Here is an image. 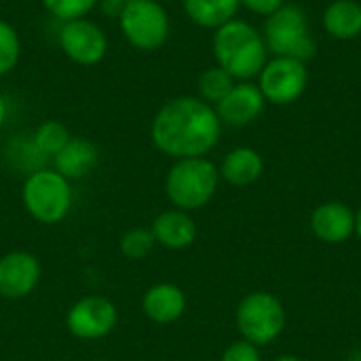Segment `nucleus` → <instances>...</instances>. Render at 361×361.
<instances>
[{
  "mask_svg": "<svg viewBox=\"0 0 361 361\" xmlns=\"http://www.w3.org/2000/svg\"><path fill=\"white\" fill-rule=\"evenodd\" d=\"M222 135V123L216 108L201 97H173L159 108L150 125V137L157 150L171 159L205 157L216 148Z\"/></svg>",
  "mask_w": 361,
  "mask_h": 361,
  "instance_id": "1",
  "label": "nucleus"
},
{
  "mask_svg": "<svg viewBox=\"0 0 361 361\" xmlns=\"http://www.w3.org/2000/svg\"><path fill=\"white\" fill-rule=\"evenodd\" d=\"M212 51L216 66L226 70L237 82L258 78L264 63L269 61L262 34L252 23L237 17L214 30Z\"/></svg>",
  "mask_w": 361,
  "mask_h": 361,
  "instance_id": "2",
  "label": "nucleus"
},
{
  "mask_svg": "<svg viewBox=\"0 0 361 361\" xmlns=\"http://www.w3.org/2000/svg\"><path fill=\"white\" fill-rule=\"evenodd\" d=\"M220 171L218 167L205 159H178L165 178V192L167 199L176 205V209L190 212L201 209L212 201L218 190Z\"/></svg>",
  "mask_w": 361,
  "mask_h": 361,
  "instance_id": "3",
  "label": "nucleus"
},
{
  "mask_svg": "<svg viewBox=\"0 0 361 361\" xmlns=\"http://www.w3.org/2000/svg\"><path fill=\"white\" fill-rule=\"evenodd\" d=\"M267 51L273 57H292L298 61H309L317 53V44L311 36L309 17L298 4H283L279 11L267 17L262 32Z\"/></svg>",
  "mask_w": 361,
  "mask_h": 361,
  "instance_id": "4",
  "label": "nucleus"
},
{
  "mask_svg": "<svg viewBox=\"0 0 361 361\" xmlns=\"http://www.w3.org/2000/svg\"><path fill=\"white\" fill-rule=\"evenodd\" d=\"M21 199L36 222L57 224L72 207V186L59 171L42 167L25 178Z\"/></svg>",
  "mask_w": 361,
  "mask_h": 361,
  "instance_id": "5",
  "label": "nucleus"
},
{
  "mask_svg": "<svg viewBox=\"0 0 361 361\" xmlns=\"http://www.w3.org/2000/svg\"><path fill=\"white\" fill-rule=\"evenodd\" d=\"M116 17L125 40L137 51H157L169 38V15L159 0H131Z\"/></svg>",
  "mask_w": 361,
  "mask_h": 361,
  "instance_id": "6",
  "label": "nucleus"
},
{
  "mask_svg": "<svg viewBox=\"0 0 361 361\" xmlns=\"http://www.w3.org/2000/svg\"><path fill=\"white\" fill-rule=\"evenodd\" d=\"M283 305L269 292H252L237 307V328L243 341L256 347L271 345L283 332Z\"/></svg>",
  "mask_w": 361,
  "mask_h": 361,
  "instance_id": "7",
  "label": "nucleus"
},
{
  "mask_svg": "<svg viewBox=\"0 0 361 361\" xmlns=\"http://www.w3.org/2000/svg\"><path fill=\"white\" fill-rule=\"evenodd\" d=\"M258 89L275 106H288L300 99L309 85V68L292 57H271L258 74Z\"/></svg>",
  "mask_w": 361,
  "mask_h": 361,
  "instance_id": "8",
  "label": "nucleus"
},
{
  "mask_svg": "<svg viewBox=\"0 0 361 361\" xmlns=\"http://www.w3.org/2000/svg\"><path fill=\"white\" fill-rule=\"evenodd\" d=\"M59 47L70 61L78 66H95L108 53V36L95 21L80 17L61 23Z\"/></svg>",
  "mask_w": 361,
  "mask_h": 361,
  "instance_id": "9",
  "label": "nucleus"
},
{
  "mask_svg": "<svg viewBox=\"0 0 361 361\" xmlns=\"http://www.w3.org/2000/svg\"><path fill=\"white\" fill-rule=\"evenodd\" d=\"M118 322V311L112 300L104 296H85L72 305L66 315L68 332L82 341H97L108 336Z\"/></svg>",
  "mask_w": 361,
  "mask_h": 361,
  "instance_id": "10",
  "label": "nucleus"
},
{
  "mask_svg": "<svg viewBox=\"0 0 361 361\" xmlns=\"http://www.w3.org/2000/svg\"><path fill=\"white\" fill-rule=\"evenodd\" d=\"M40 281V262L30 252H11L0 258V296L25 298Z\"/></svg>",
  "mask_w": 361,
  "mask_h": 361,
  "instance_id": "11",
  "label": "nucleus"
},
{
  "mask_svg": "<svg viewBox=\"0 0 361 361\" xmlns=\"http://www.w3.org/2000/svg\"><path fill=\"white\" fill-rule=\"evenodd\" d=\"M216 114L222 125L228 127H245L254 123L267 108V99L258 85L245 80V82H235V87L228 91V95L218 102Z\"/></svg>",
  "mask_w": 361,
  "mask_h": 361,
  "instance_id": "12",
  "label": "nucleus"
},
{
  "mask_svg": "<svg viewBox=\"0 0 361 361\" xmlns=\"http://www.w3.org/2000/svg\"><path fill=\"white\" fill-rule=\"evenodd\" d=\"M311 228L326 243H343L355 233V214L345 203L330 201L313 212Z\"/></svg>",
  "mask_w": 361,
  "mask_h": 361,
  "instance_id": "13",
  "label": "nucleus"
},
{
  "mask_svg": "<svg viewBox=\"0 0 361 361\" xmlns=\"http://www.w3.org/2000/svg\"><path fill=\"white\" fill-rule=\"evenodd\" d=\"M142 311L154 324H173L186 311V296L173 283H157L146 290L142 298Z\"/></svg>",
  "mask_w": 361,
  "mask_h": 361,
  "instance_id": "14",
  "label": "nucleus"
},
{
  "mask_svg": "<svg viewBox=\"0 0 361 361\" xmlns=\"http://www.w3.org/2000/svg\"><path fill=\"white\" fill-rule=\"evenodd\" d=\"M150 231L154 235V241L167 250H186L197 239L195 220L188 216V212L182 209H167L159 214Z\"/></svg>",
  "mask_w": 361,
  "mask_h": 361,
  "instance_id": "15",
  "label": "nucleus"
},
{
  "mask_svg": "<svg viewBox=\"0 0 361 361\" xmlns=\"http://www.w3.org/2000/svg\"><path fill=\"white\" fill-rule=\"evenodd\" d=\"M99 150L93 142L82 137H70L59 154L53 157L55 171H59L66 180H80L97 165Z\"/></svg>",
  "mask_w": 361,
  "mask_h": 361,
  "instance_id": "16",
  "label": "nucleus"
},
{
  "mask_svg": "<svg viewBox=\"0 0 361 361\" xmlns=\"http://www.w3.org/2000/svg\"><path fill=\"white\" fill-rule=\"evenodd\" d=\"M218 171H220V178L233 186H250L262 176L264 161L260 152H256L254 148L241 146V148L231 150L222 159V165Z\"/></svg>",
  "mask_w": 361,
  "mask_h": 361,
  "instance_id": "17",
  "label": "nucleus"
},
{
  "mask_svg": "<svg viewBox=\"0 0 361 361\" xmlns=\"http://www.w3.org/2000/svg\"><path fill=\"white\" fill-rule=\"evenodd\" d=\"M324 30L336 40H355L361 36V4L357 0H334L322 15Z\"/></svg>",
  "mask_w": 361,
  "mask_h": 361,
  "instance_id": "18",
  "label": "nucleus"
},
{
  "mask_svg": "<svg viewBox=\"0 0 361 361\" xmlns=\"http://www.w3.org/2000/svg\"><path fill=\"white\" fill-rule=\"evenodd\" d=\"M184 13L192 23L207 30H218L237 17L241 2L239 0H182Z\"/></svg>",
  "mask_w": 361,
  "mask_h": 361,
  "instance_id": "19",
  "label": "nucleus"
},
{
  "mask_svg": "<svg viewBox=\"0 0 361 361\" xmlns=\"http://www.w3.org/2000/svg\"><path fill=\"white\" fill-rule=\"evenodd\" d=\"M235 82L237 80L226 70H222L220 66H212L197 80V91H199L197 97H201L209 106H216L218 102H222L228 95V91L235 87Z\"/></svg>",
  "mask_w": 361,
  "mask_h": 361,
  "instance_id": "20",
  "label": "nucleus"
},
{
  "mask_svg": "<svg viewBox=\"0 0 361 361\" xmlns=\"http://www.w3.org/2000/svg\"><path fill=\"white\" fill-rule=\"evenodd\" d=\"M6 161L15 169L27 171V176H30L44 167L47 157L36 148L32 137H17V140H11V144L6 146Z\"/></svg>",
  "mask_w": 361,
  "mask_h": 361,
  "instance_id": "21",
  "label": "nucleus"
},
{
  "mask_svg": "<svg viewBox=\"0 0 361 361\" xmlns=\"http://www.w3.org/2000/svg\"><path fill=\"white\" fill-rule=\"evenodd\" d=\"M32 140L36 144V148L49 159H53L55 154H59L63 150V146L70 142V131L63 123L59 121H44L36 127V131L32 133Z\"/></svg>",
  "mask_w": 361,
  "mask_h": 361,
  "instance_id": "22",
  "label": "nucleus"
},
{
  "mask_svg": "<svg viewBox=\"0 0 361 361\" xmlns=\"http://www.w3.org/2000/svg\"><path fill=\"white\" fill-rule=\"evenodd\" d=\"M21 55V40L17 30L0 19V76H6L8 72L15 70L17 61Z\"/></svg>",
  "mask_w": 361,
  "mask_h": 361,
  "instance_id": "23",
  "label": "nucleus"
},
{
  "mask_svg": "<svg viewBox=\"0 0 361 361\" xmlns=\"http://www.w3.org/2000/svg\"><path fill=\"white\" fill-rule=\"evenodd\" d=\"M154 245H157V241H154L152 231L137 226V228H131V231H127L123 235V239H121V254L127 260H144L152 252Z\"/></svg>",
  "mask_w": 361,
  "mask_h": 361,
  "instance_id": "24",
  "label": "nucleus"
},
{
  "mask_svg": "<svg viewBox=\"0 0 361 361\" xmlns=\"http://www.w3.org/2000/svg\"><path fill=\"white\" fill-rule=\"evenodd\" d=\"M42 4L59 21H72L87 17L99 4V0H42Z\"/></svg>",
  "mask_w": 361,
  "mask_h": 361,
  "instance_id": "25",
  "label": "nucleus"
},
{
  "mask_svg": "<svg viewBox=\"0 0 361 361\" xmlns=\"http://www.w3.org/2000/svg\"><path fill=\"white\" fill-rule=\"evenodd\" d=\"M220 361H260V351L247 341H237L222 353Z\"/></svg>",
  "mask_w": 361,
  "mask_h": 361,
  "instance_id": "26",
  "label": "nucleus"
},
{
  "mask_svg": "<svg viewBox=\"0 0 361 361\" xmlns=\"http://www.w3.org/2000/svg\"><path fill=\"white\" fill-rule=\"evenodd\" d=\"M239 2L247 11H252L256 15H264V17L273 15L275 11H279L286 4V0H239Z\"/></svg>",
  "mask_w": 361,
  "mask_h": 361,
  "instance_id": "27",
  "label": "nucleus"
},
{
  "mask_svg": "<svg viewBox=\"0 0 361 361\" xmlns=\"http://www.w3.org/2000/svg\"><path fill=\"white\" fill-rule=\"evenodd\" d=\"M99 2L104 4L106 11H112L114 15H118V11H121L127 2H131V0H99Z\"/></svg>",
  "mask_w": 361,
  "mask_h": 361,
  "instance_id": "28",
  "label": "nucleus"
},
{
  "mask_svg": "<svg viewBox=\"0 0 361 361\" xmlns=\"http://www.w3.org/2000/svg\"><path fill=\"white\" fill-rule=\"evenodd\" d=\"M6 114H8V108H6L4 97L0 95V127H2V125H4V121H6Z\"/></svg>",
  "mask_w": 361,
  "mask_h": 361,
  "instance_id": "29",
  "label": "nucleus"
},
{
  "mask_svg": "<svg viewBox=\"0 0 361 361\" xmlns=\"http://www.w3.org/2000/svg\"><path fill=\"white\" fill-rule=\"evenodd\" d=\"M355 233H357V237L361 239V207L360 212L355 214Z\"/></svg>",
  "mask_w": 361,
  "mask_h": 361,
  "instance_id": "30",
  "label": "nucleus"
},
{
  "mask_svg": "<svg viewBox=\"0 0 361 361\" xmlns=\"http://www.w3.org/2000/svg\"><path fill=\"white\" fill-rule=\"evenodd\" d=\"M275 361H300L298 357H294V355H281V357H277Z\"/></svg>",
  "mask_w": 361,
  "mask_h": 361,
  "instance_id": "31",
  "label": "nucleus"
},
{
  "mask_svg": "<svg viewBox=\"0 0 361 361\" xmlns=\"http://www.w3.org/2000/svg\"><path fill=\"white\" fill-rule=\"evenodd\" d=\"M349 361H361V349L357 351V353H353V355H351V360H349Z\"/></svg>",
  "mask_w": 361,
  "mask_h": 361,
  "instance_id": "32",
  "label": "nucleus"
}]
</instances>
